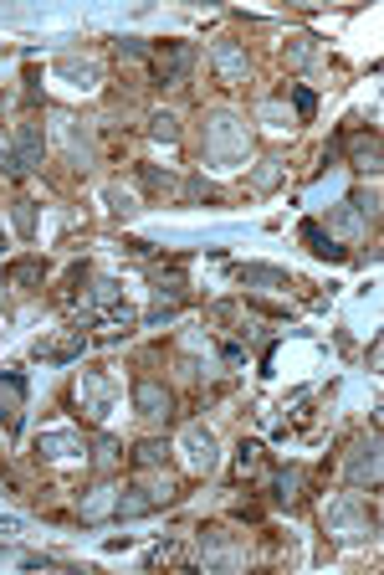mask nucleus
I'll return each mask as SVG.
<instances>
[{
    "label": "nucleus",
    "mask_w": 384,
    "mask_h": 575,
    "mask_svg": "<svg viewBox=\"0 0 384 575\" xmlns=\"http://www.w3.org/2000/svg\"><path fill=\"white\" fill-rule=\"evenodd\" d=\"M302 237H308V242H313V252H317V257H343V252H338V247H333V242H328V237H323V231H317V226H313V221H308V226H302Z\"/></svg>",
    "instance_id": "1"
},
{
    "label": "nucleus",
    "mask_w": 384,
    "mask_h": 575,
    "mask_svg": "<svg viewBox=\"0 0 384 575\" xmlns=\"http://www.w3.org/2000/svg\"><path fill=\"white\" fill-rule=\"evenodd\" d=\"M293 98H297V113H313V93H308V88H297Z\"/></svg>",
    "instance_id": "2"
}]
</instances>
